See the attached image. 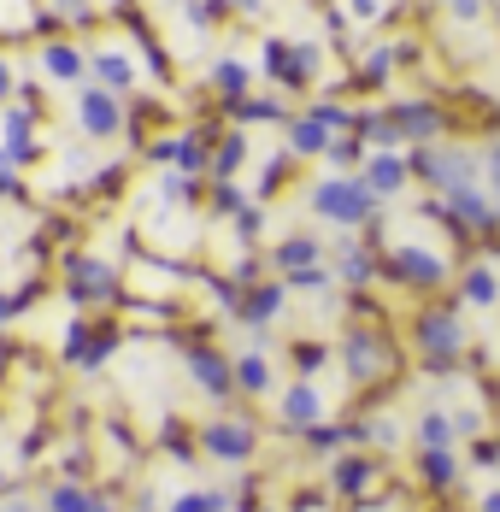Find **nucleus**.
I'll return each mask as SVG.
<instances>
[{
	"mask_svg": "<svg viewBox=\"0 0 500 512\" xmlns=\"http://www.w3.org/2000/svg\"><path fill=\"white\" fill-rule=\"evenodd\" d=\"M336 359H342V377H348L353 389H377V383L395 377L400 348L389 342L383 324H348L342 342H336Z\"/></svg>",
	"mask_w": 500,
	"mask_h": 512,
	"instance_id": "obj_4",
	"label": "nucleus"
},
{
	"mask_svg": "<svg viewBox=\"0 0 500 512\" xmlns=\"http://www.w3.org/2000/svg\"><path fill=\"white\" fill-rule=\"evenodd\" d=\"M230 118H236V130H242V124H283V130H289L295 112L283 101H271V95H248L242 106H230Z\"/></svg>",
	"mask_w": 500,
	"mask_h": 512,
	"instance_id": "obj_32",
	"label": "nucleus"
},
{
	"mask_svg": "<svg viewBox=\"0 0 500 512\" xmlns=\"http://www.w3.org/2000/svg\"><path fill=\"white\" fill-rule=\"evenodd\" d=\"M89 512H124V507H118V495H112V489H95V507H89Z\"/></svg>",
	"mask_w": 500,
	"mask_h": 512,
	"instance_id": "obj_55",
	"label": "nucleus"
},
{
	"mask_svg": "<svg viewBox=\"0 0 500 512\" xmlns=\"http://www.w3.org/2000/svg\"><path fill=\"white\" fill-rule=\"evenodd\" d=\"M412 448H418V454H436V448H459V430H453V407H418V418H412Z\"/></svg>",
	"mask_w": 500,
	"mask_h": 512,
	"instance_id": "obj_24",
	"label": "nucleus"
},
{
	"mask_svg": "<svg viewBox=\"0 0 500 512\" xmlns=\"http://www.w3.org/2000/svg\"><path fill=\"white\" fill-rule=\"evenodd\" d=\"M53 12H59V18H95V6H89V0H48Z\"/></svg>",
	"mask_w": 500,
	"mask_h": 512,
	"instance_id": "obj_51",
	"label": "nucleus"
},
{
	"mask_svg": "<svg viewBox=\"0 0 500 512\" xmlns=\"http://www.w3.org/2000/svg\"><path fill=\"white\" fill-rule=\"evenodd\" d=\"M12 95H18V77H12V59L0 53V106L12 101Z\"/></svg>",
	"mask_w": 500,
	"mask_h": 512,
	"instance_id": "obj_53",
	"label": "nucleus"
},
{
	"mask_svg": "<svg viewBox=\"0 0 500 512\" xmlns=\"http://www.w3.org/2000/svg\"><path fill=\"white\" fill-rule=\"evenodd\" d=\"M453 430H459V442H477V436H489V412L483 407H453Z\"/></svg>",
	"mask_w": 500,
	"mask_h": 512,
	"instance_id": "obj_41",
	"label": "nucleus"
},
{
	"mask_svg": "<svg viewBox=\"0 0 500 512\" xmlns=\"http://www.w3.org/2000/svg\"><path fill=\"white\" fill-rule=\"evenodd\" d=\"M418 489H430V495H453L459 489V477H465V460H459V448H436V454H418Z\"/></svg>",
	"mask_w": 500,
	"mask_h": 512,
	"instance_id": "obj_23",
	"label": "nucleus"
},
{
	"mask_svg": "<svg viewBox=\"0 0 500 512\" xmlns=\"http://www.w3.org/2000/svg\"><path fill=\"white\" fill-rule=\"evenodd\" d=\"M59 289L71 295V307H83V312L130 307V271H118L112 259H100V254H83V248H71L59 259Z\"/></svg>",
	"mask_w": 500,
	"mask_h": 512,
	"instance_id": "obj_1",
	"label": "nucleus"
},
{
	"mask_svg": "<svg viewBox=\"0 0 500 512\" xmlns=\"http://www.w3.org/2000/svg\"><path fill=\"white\" fill-rule=\"evenodd\" d=\"M259 65H265V77L283 89V95H306L312 83H318V71H324V48L312 42V36H265L259 42Z\"/></svg>",
	"mask_w": 500,
	"mask_h": 512,
	"instance_id": "obj_7",
	"label": "nucleus"
},
{
	"mask_svg": "<svg viewBox=\"0 0 500 512\" xmlns=\"http://www.w3.org/2000/svg\"><path fill=\"white\" fill-rule=\"evenodd\" d=\"M483 189L500 201V142H489V148H483Z\"/></svg>",
	"mask_w": 500,
	"mask_h": 512,
	"instance_id": "obj_48",
	"label": "nucleus"
},
{
	"mask_svg": "<svg viewBox=\"0 0 500 512\" xmlns=\"http://www.w3.org/2000/svg\"><path fill=\"white\" fill-rule=\"evenodd\" d=\"M330 271H336V283H342V289H365V283H377V277H383V259L371 254V242L342 236V242H336V254H330Z\"/></svg>",
	"mask_w": 500,
	"mask_h": 512,
	"instance_id": "obj_18",
	"label": "nucleus"
},
{
	"mask_svg": "<svg viewBox=\"0 0 500 512\" xmlns=\"http://www.w3.org/2000/svg\"><path fill=\"white\" fill-rule=\"evenodd\" d=\"M36 295H42V283H36V277H30L24 289H12V295H0V324H12V318H24Z\"/></svg>",
	"mask_w": 500,
	"mask_h": 512,
	"instance_id": "obj_42",
	"label": "nucleus"
},
{
	"mask_svg": "<svg viewBox=\"0 0 500 512\" xmlns=\"http://www.w3.org/2000/svg\"><path fill=\"white\" fill-rule=\"evenodd\" d=\"M95 507V483H53L48 495H42V512H89Z\"/></svg>",
	"mask_w": 500,
	"mask_h": 512,
	"instance_id": "obj_34",
	"label": "nucleus"
},
{
	"mask_svg": "<svg viewBox=\"0 0 500 512\" xmlns=\"http://www.w3.org/2000/svg\"><path fill=\"white\" fill-rule=\"evenodd\" d=\"M183 18H189V30H195V36H206L212 24H224V18H230V6H224V0H183Z\"/></svg>",
	"mask_w": 500,
	"mask_h": 512,
	"instance_id": "obj_39",
	"label": "nucleus"
},
{
	"mask_svg": "<svg viewBox=\"0 0 500 512\" xmlns=\"http://www.w3.org/2000/svg\"><path fill=\"white\" fill-rule=\"evenodd\" d=\"M412 154V183H424L436 201H448L459 189L483 183V154L465 142H436V148H406Z\"/></svg>",
	"mask_w": 500,
	"mask_h": 512,
	"instance_id": "obj_5",
	"label": "nucleus"
},
{
	"mask_svg": "<svg viewBox=\"0 0 500 512\" xmlns=\"http://www.w3.org/2000/svg\"><path fill=\"white\" fill-rule=\"evenodd\" d=\"M118 348H124V318H95V342H89V354H83L77 371H89V377L106 371V359L118 354Z\"/></svg>",
	"mask_w": 500,
	"mask_h": 512,
	"instance_id": "obj_28",
	"label": "nucleus"
},
{
	"mask_svg": "<svg viewBox=\"0 0 500 512\" xmlns=\"http://www.w3.org/2000/svg\"><path fill=\"white\" fill-rule=\"evenodd\" d=\"M248 154H253L248 130H236V124H230V130L218 136V148H212V177H236V171L248 165ZM212 177H206V183H212Z\"/></svg>",
	"mask_w": 500,
	"mask_h": 512,
	"instance_id": "obj_29",
	"label": "nucleus"
},
{
	"mask_svg": "<svg viewBox=\"0 0 500 512\" xmlns=\"http://www.w3.org/2000/svg\"><path fill=\"white\" fill-rule=\"evenodd\" d=\"M42 236H48V242H77V236H83V224H77V218H65V212H53Z\"/></svg>",
	"mask_w": 500,
	"mask_h": 512,
	"instance_id": "obj_47",
	"label": "nucleus"
},
{
	"mask_svg": "<svg viewBox=\"0 0 500 512\" xmlns=\"http://www.w3.org/2000/svg\"><path fill=\"white\" fill-rule=\"evenodd\" d=\"M389 118H395V130L412 142V148H436V142H448V112L436 101H395L389 106Z\"/></svg>",
	"mask_w": 500,
	"mask_h": 512,
	"instance_id": "obj_14",
	"label": "nucleus"
},
{
	"mask_svg": "<svg viewBox=\"0 0 500 512\" xmlns=\"http://www.w3.org/2000/svg\"><path fill=\"white\" fill-rule=\"evenodd\" d=\"M165 512H236V489H183Z\"/></svg>",
	"mask_w": 500,
	"mask_h": 512,
	"instance_id": "obj_33",
	"label": "nucleus"
},
{
	"mask_svg": "<svg viewBox=\"0 0 500 512\" xmlns=\"http://www.w3.org/2000/svg\"><path fill=\"white\" fill-rule=\"evenodd\" d=\"M200 436V460L212 465H230V471H242V465L259 460V418L253 412H212L206 424H195Z\"/></svg>",
	"mask_w": 500,
	"mask_h": 512,
	"instance_id": "obj_6",
	"label": "nucleus"
},
{
	"mask_svg": "<svg viewBox=\"0 0 500 512\" xmlns=\"http://www.w3.org/2000/svg\"><path fill=\"white\" fill-rule=\"evenodd\" d=\"M42 77L77 95V89L89 83V53L77 48V42H65V36H59V42H42Z\"/></svg>",
	"mask_w": 500,
	"mask_h": 512,
	"instance_id": "obj_19",
	"label": "nucleus"
},
{
	"mask_svg": "<svg viewBox=\"0 0 500 512\" xmlns=\"http://www.w3.org/2000/svg\"><path fill=\"white\" fill-rule=\"evenodd\" d=\"M359 177H365V189H371L377 201H395L400 189L412 183V154H371L359 165Z\"/></svg>",
	"mask_w": 500,
	"mask_h": 512,
	"instance_id": "obj_20",
	"label": "nucleus"
},
{
	"mask_svg": "<svg viewBox=\"0 0 500 512\" xmlns=\"http://www.w3.org/2000/svg\"><path fill=\"white\" fill-rule=\"evenodd\" d=\"M289 171H295V154H289V148H277V154L259 165V177H253V201H271V195L289 183Z\"/></svg>",
	"mask_w": 500,
	"mask_h": 512,
	"instance_id": "obj_35",
	"label": "nucleus"
},
{
	"mask_svg": "<svg viewBox=\"0 0 500 512\" xmlns=\"http://www.w3.org/2000/svg\"><path fill=\"white\" fill-rule=\"evenodd\" d=\"M471 348V330H465V307L448 301V307H424L412 318V354L430 377H448L459 354Z\"/></svg>",
	"mask_w": 500,
	"mask_h": 512,
	"instance_id": "obj_2",
	"label": "nucleus"
},
{
	"mask_svg": "<svg viewBox=\"0 0 500 512\" xmlns=\"http://www.w3.org/2000/svg\"><path fill=\"white\" fill-rule=\"evenodd\" d=\"M206 83H212V95H218L224 112H230V106H242L253 95V65H248V59H236V53H224V59H212Z\"/></svg>",
	"mask_w": 500,
	"mask_h": 512,
	"instance_id": "obj_21",
	"label": "nucleus"
},
{
	"mask_svg": "<svg viewBox=\"0 0 500 512\" xmlns=\"http://www.w3.org/2000/svg\"><path fill=\"white\" fill-rule=\"evenodd\" d=\"M100 183H95V195H118L124 189V165H106V171H95Z\"/></svg>",
	"mask_w": 500,
	"mask_h": 512,
	"instance_id": "obj_50",
	"label": "nucleus"
},
{
	"mask_svg": "<svg viewBox=\"0 0 500 512\" xmlns=\"http://www.w3.org/2000/svg\"><path fill=\"white\" fill-rule=\"evenodd\" d=\"M459 307H477V312H495L500 307V271L495 265H465L459 271Z\"/></svg>",
	"mask_w": 500,
	"mask_h": 512,
	"instance_id": "obj_27",
	"label": "nucleus"
},
{
	"mask_svg": "<svg viewBox=\"0 0 500 512\" xmlns=\"http://www.w3.org/2000/svg\"><path fill=\"white\" fill-rule=\"evenodd\" d=\"M289 307V283L283 277H265V283H253L248 295H242V307H236V324H248L253 336H265L277 318Z\"/></svg>",
	"mask_w": 500,
	"mask_h": 512,
	"instance_id": "obj_15",
	"label": "nucleus"
},
{
	"mask_svg": "<svg viewBox=\"0 0 500 512\" xmlns=\"http://www.w3.org/2000/svg\"><path fill=\"white\" fill-rule=\"evenodd\" d=\"M377 483H389V460L371 454V448H348V454H336L330 471H324V495H336L348 507H371V489Z\"/></svg>",
	"mask_w": 500,
	"mask_h": 512,
	"instance_id": "obj_8",
	"label": "nucleus"
},
{
	"mask_svg": "<svg viewBox=\"0 0 500 512\" xmlns=\"http://www.w3.org/2000/svg\"><path fill=\"white\" fill-rule=\"evenodd\" d=\"M306 206H312V218H324V224H336L342 236H353L359 224H377V195L365 189V177H348V171H330V177H318L312 189H306Z\"/></svg>",
	"mask_w": 500,
	"mask_h": 512,
	"instance_id": "obj_3",
	"label": "nucleus"
},
{
	"mask_svg": "<svg viewBox=\"0 0 500 512\" xmlns=\"http://www.w3.org/2000/svg\"><path fill=\"white\" fill-rule=\"evenodd\" d=\"M230 224H236V236H242V242H259V230H265V212H259V201H248L242 206V212H236V218H230Z\"/></svg>",
	"mask_w": 500,
	"mask_h": 512,
	"instance_id": "obj_45",
	"label": "nucleus"
},
{
	"mask_svg": "<svg viewBox=\"0 0 500 512\" xmlns=\"http://www.w3.org/2000/svg\"><path fill=\"white\" fill-rule=\"evenodd\" d=\"M265 512H283V507H265Z\"/></svg>",
	"mask_w": 500,
	"mask_h": 512,
	"instance_id": "obj_57",
	"label": "nucleus"
},
{
	"mask_svg": "<svg viewBox=\"0 0 500 512\" xmlns=\"http://www.w3.org/2000/svg\"><path fill=\"white\" fill-rule=\"evenodd\" d=\"M224 6H230L236 18H265V12H271V0H224Z\"/></svg>",
	"mask_w": 500,
	"mask_h": 512,
	"instance_id": "obj_52",
	"label": "nucleus"
},
{
	"mask_svg": "<svg viewBox=\"0 0 500 512\" xmlns=\"http://www.w3.org/2000/svg\"><path fill=\"white\" fill-rule=\"evenodd\" d=\"M0 195H6V201H30V183H24L12 165H0Z\"/></svg>",
	"mask_w": 500,
	"mask_h": 512,
	"instance_id": "obj_49",
	"label": "nucleus"
},
{
	"mask_svg": "<svg viewBox=\"0 0 500 512\" xmlns=\"http://www.w3.org/2000/svg\"><path fill=\"white\" fill-rule=\"evenodd\" d=\"M330 142H336V130H324L312 112H295L289 130H283V148H289L295 159H324L330 154Z\"/></svg>",
	"mask_w": 500,
	"mask_h": 512,
	"instance_id": "obj_26",
	"label": "nucleus"
},
{
	"mask_svg": "<svg viewBox=\"0 0 500 512\" xmlns=\"http://www.w3.org/2000/svg\"><path fill=\"white\" fill-rule=\"evenodd\" d=\"M206 206H212V218H236V212L248 206V189H242L236 177H212V183H206Z\"/></svg>",
	"mask_w": 500,
	"mask_h": 512,
	"instance_id": "obj_36",
	"label": "nucleus"
},
{
	"mask_svg": "<svg viewBox=\"0 0 500 512\" xmlns=\"http://www.w3.org/2000/svg\"><path fill=\"white\" fill-rule=\"evenodd\" d=\"M448 18L453 24H483V18H489V0H453Z\"/></svg>",
	"mask_w": 500,
	"mask_h": 512,
	"instance_id": "obj_46",
	"label": "nucleus"
},
{
	"mask_svg": "<svg viewBox=\"0 0 500 512\" xmlns=\"http://www.w3.org/2000/svg\"><path fill=\"white\" fill-rule=\"evenodd\" d=\"M465 465H471V471H500V442L495 436H477L471 454H465Z\"/></svg>",
	"mask_w": 500,
	"mask_h": 512,
	"instance_id": "obj_44",
	"label": "nucleus"
},
{
	"mask_svg": "<svg viewBox=\"0 0 500 512\" xmlns=\"http://www.w3.org/2000/svg\"><path fill=\"white\" fill-rule=\"evenodd\" d=\"M0 495H12V477H6V471H0Z\"/></svg>",
	"mask_w": 500,
	"mask_h": 512,
	"instance_id": "obj_56",
	"label": "nucleus"
},
{
	"mask_svg": "<svg viewBox=\"0 0 500 512\" xmlns=\"http://www.w3.org/2000/svg\"><path fill=\"white\" fill-rule=\"evenodd\" d=\"M383 277L400 283V289H418V295H430V289H442L453 277L448 254H436V248H424V242H400L383 254Z\"/></svg>",
	"mask_w": 500,
	"mask_h": 512,
	"instance_id": "obj_9",
	"label": "nucleus"
},
{
	"mask_svg": "<svg viewBox=\"0 0 500 512\" xmlns=\"http://www.w3.org/2000/svg\"><path fill=\"white\" fill-rule=\"evenodd\" d=\"M42 159V112H30V106H12L6 118H0V165H36Z\"/></svg>",
	"mask_w": 500,
	"mask_h": 512,
	"instance_id": "obj_13",
	"label": "nucleus"
},
{
	"mask_svg": "<svg viewBox=\"0 0 500 512\" xmlns=\"http://www.w3.org/2000/svg\"><path fill=\"white\" fill-rule=\"evenodd\" d=\"M200 195H206V177H189V171H165L153 183V201L159 206H195Z\"/></svg>",
	"mask_w": 500,
	"mask_h": 512,
	"instance_id": "obj_31",
	"label": "nucleus"
},
{
	"mask_svg": "<svg viewBox=\"0 0 500 512\" xmlns=\"http://www.w3.org/2000/svg\"><path fill=\"white\" fill-rule=\"evenodd\" d=\"M342 6H348L353 24H383V18L395 12V0H342Z\"/></svg>",
	"mask_w": 500,
	"mask_h": 512,
	"instance_id": "obj_43",
	"label": "nucleus"
},
{
	"mask_svg": "<svg viewBox=\"0 0 500 512\" xmlns=\"http://www.w3.org/2000/svg\"><path fill=\"white\" fill-rule=\"evenodd\" d=\"M89 83L112 89L118 101H130V95H136V83H142V71H136V59H130L124 48H112V42H106V48L89 53Z\"/></svg>",
	"mask_w": 500,
	"mask_h": 512,
	"instance_id": "obj_17",
	"label": "nucleus"
},
{
	"mask_svg": "<svg viewBox=\"0 0 500 512\" xmlns=\"http://www.w3.org/2000/svg\"><path fill=\"white\" fill-rule=\"evenodd\" d=\"M183 365H189V383H195L206 401H236V359L224 354V348H212V342H189V354H183Z\"/></svg>",
	"mask_w": 500,
	"mask_h": 512,
	"instance_id": "obj_11",
	"label": "nucleus"
},
{
	"mask_svg": "<svg viewBox=\"0 0 500 512\" xmlns=\"http://www.w3.org/2000/svg\"><path fill=\"white\" fill-rule=\"evenodd\" d=\"M277 389V365L265 348H248V354H236V395L242 401H265Z\"/></svg>",
	"mask_w": 500,
	"mask_h": 512,
	"instance_id": "obj_25",
	"label": "nucleus"
},
{
	"mask_svg": "<svg viewBox=\"0 0 500 512\" xmlns=\"http://www.w3.org/2000/svg\"><path fill=\"white\" fill-rule=\"evenodd\" d=\"M448 212H453V230H471V236H495L500 230V201L483 189V183L448 195Z\"/></svg>",
	"mask_w": 500,
	"mask_h": 512,
	"instance_id": "obj_16",
	"label": "nucleus"
},
{
	"mask_svg": "<svg viewBox=\"0 0 500 512\" xmlns=\"http://www.w3.org/2000/svg\"><path fill=\"white\" fill-rule=\"evenodd\" d=\"M442 6H453V0H442Z\"/></svg>",
	"mask_w": 500,
	"mask_h": 512,
	"instance_id": "obj_58",
	"label": "nucleus"
},
{
	"mask_svg": "<svg viewBox=\"0 0 500 512\" xmlns=\"http://www.w3.org/2000/svg\"><path fill=\"white\" fill-rule=\"evenodd\" d=\"M312 265H324V242L312 230H295V236H283L271 248V271L277 277H295V271H312Z\"/></svg>",
	"mask_w": 500,
	"mask_h": 512,
	"instance_id": "obj_22",
	"label": "nucleus"
},
{
	"mask_svg": "<svg viewBox=\"0 0 500 512\" xmlns=\"http://www.w3.org/2000/svg\"><path fill=\"white\" fill-rule=\"evenodd\" d=\"M130 512H142V507H130Z\"/></svg>",
	"mask_w": 500,
	"mask_h": 512,
	"instance_id": "obj_59",
	"label": "nucleus"
},
{
	"mask_svg": "<svg viewBox=\"0 0 500 512\" xmlns=\"http://www.w3.org/2000/svg\"><path fill=\"white\" fill-rule=\"evenodd\" d=\"M71 112H77V130H83L89 142H112V136L130 130V101H118V95L100 89V83H83V89L71 95Z\"/></svg>",
	"mask_w": 500,
	"mask_h": 512,
	"instance_id": "obj_10",
	"label": "nucleus"
},
{
	"mask_svg": "<svg viewBox=\"0 0 500 512\" xmlns=\"http://www.w3.org/2000/svg\"><path fill=\"white\" fill-rule=\"evenodd\" d=\"M330 359H336V348H324V342H295V371L312 377V383H318V371H324Z\"/></svg>",
	"mask_w": 500,
	"mask_h": 512,
	"instance_id": "obj_40",
	"label": "nucleus"
},
{
	"mask_svg": "<svg viewBox=\"0 0 500 512\" xmlns=\"http://www.w3.org/2000/svg\"><path fill=\"white\" fill-rule=\"evenodd\" d=\"M471 512H500V483H495V489H483V495L471 501Z\"/></svg>",
	"mask_w": 500,
	"mask_h": 512,
	"instance_id": "obj_54",
	"label": "nucleus"
},
{
	"mask_svg": "<svg viewBox=\"0 0 500 512\" xmlns=\"http://www.w3.org/2000/svg\"><path fill=\"white\" fill-rule=\"evenodd\" d=\"M324 418H330V401H324V389H318L312 377H295V383L277 395V430H289V436L318 430Z\"/></svg>",
	"mask_w": 500,
	"mask_h": 512,
	"instance_id": "obj_12",
	"label": "nucleus"
},
{
	"mask_svg": "<svg viewBox=\"0 0 500 512\" xmlns=\"http://www.w3.org/2000/svg\"><path fill=\"white\" fill-rule=\"evenodd\" d=\"M359 424H365V448H383V454L406 436V430H400V418H389V412H371V418H359Z\"/></svg>",
	"mask_w": 500,
	"mask_h": 512,
	"instance_id": "obj_38",
	"label": "nucleus"
},
{
	"mask_svg": "<svg viewBox=\"0 0 500 512\" xmlns=\"http://www.w3.org/2000/svg\"><path fill=\"white\" fill-rule=\"evenodd\" d=\"M400 42H377V48H365V59H359V89H383L389 77H395L400 65Z\"/></svg>",
	"mask_w": 500,
	"mask_h": 512,
	"instance_id": "obj_30",
	"label": "nucleus"
},
{
	"mask_svg": "<svg viewBox=\"0 0 500 512\" xmlns=\"http://www.w3.org/2000/svg\"><path fill=\"white\" fill-rule=\"evenodd\" d=\"M89 342H95V318H71V324H65V342H59V359H65V365H83Z\"/></svg>",
	"mask_w": 500,
	"mask_h": 512,
	"instance_id": "obj_37",
	"label": "nucleus"
}]
</instances>
